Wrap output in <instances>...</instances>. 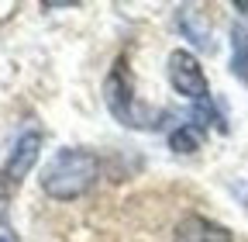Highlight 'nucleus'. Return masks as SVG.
<instances>
[{
  "label": "nucleus",
  "instance_id": "nucleus-1",
  "mask_svg": "<svg viewBox=\"0 0 248 242\" xmlns=\"http://www.w3.org/2000/svg\"><path fill=\"white\" fill-rule=\"evenodd\" d=\"M100 173V163L86 149H59L42 170V190L55 201H76L83 197Z\"/></svg>",
  "mask_w": 248,
  "mask_h": 242
},
{
  "label": "nucleus",
  "instance_id": "nucleus-2",
  "mask_svg": "<svg viewBox=\"0 0 248 242\" xmlns=\"http://www.w3.org/2000/svg\"><path fill=\"white\" fill-rule=\"evenodd\" d=\"M104 101H107V111L124 128H152L155 125L152 118H159V111H148L145 104H138L135 80H131V69H128V59L124 55H117L114 69L104 80Z\"/></svg>",
  "mask_w": 248,
  "mask_h": 242
},
{
  "label": "nucleus",
  "instance_id": "nucleus-3",
  "mask_svg": "<svg viewBox=\"0 0 248 242\" xmlns=\"http://www.w3.org/2000/svg\"><path fill=\"white\" fill-rule=\"evenodd\" d=\"M169 83L176 94L190 97V101H207V76L197 63V55L186 49L169 52Z\"/></svg>",
  "mask_w": 248,
  "mask_h": 242
},
{
  "label": "nucleus",
  "instance_id": "nucleus-4",
  "mask_svg": "<svg viewBox=\"0 0 248 242\" xmlns=\"http://www.w3.org/2000/svg\"><path fill=\"white\" fill-rule=\"evenodd\" d=\"M172 242H234V235L203 215H186V218H179Z\"/></svg>",
  "mask_w": 248,
  "mask_h": 242
},
{
  "label": "nucleus",
  "instance_id": "nucleus-5",
  "mask_svg": "<svg viewBox=\"0 0 248 242\" xmlns=\"http://www.w3.org/2000/svg\"><path fill=\"white\" fill-rule=\"evenodd\" d=\"M38 149H42V135H38V132H24V135L17 138L14 153H11V159H7V166H4V173L14 180V184H21L24 173H28L31 166H35Z\"/></svg>",
  "mask_w": 248,
  "mask_h": 242
},
{
  "label": "nucleus",
  "instance_id": "nucleus-6",
  "mask_svg": "<svg viewBox=\"0 0 248 242\" xmlns=\"http://www.w3.org/2000/svg\"><path fill=\"white\" fill-rule=\"evenodd\" d=\"M231 73L248 83V28L234 24L231 28Z\"/></svg>",
  "mask_w": 248,
  "mask_h": 242
},
{
  "label": "nucleus",
  "instance_id": "nucleus-7",
  "mask_svg": "<svg viewBox=\"0 0 248 242\" xmlns=\"http://www.w3.org/2000/svg\"><path fill=\"white\" fill-rule=\"evenodd\" d=\"M200 142H203L200 125H183V128H176V132L169 135V145L176 149V153H197Z\"/></svg>",
  "mask_w": 248,
  "mask_h": 242
},
{
  "label": "nucleus",
  "instance_id": "nucleus-8",
  "mask_svg": "<svg viewBox=\"0 0 248 242\" xmlns=\"http://www.w3.org/2000/svg\"><path fill=\"white\" fill-rule=\"evenodd\" d=\"M14 190H17V184L0 170V218H7V211H11V201H14Z\"/></svg>",
  "mask_w": 248,
  "mask_h": 242
},
{
  "label": "nucleus",
  "instance_id": "nucleus-9",
  "mask_svg": "<svg viewBox=\"0 0 248 242\" xmlns=\"http://www.w3.org/2000/svg\"><path fill=\"white\" fill-rule=\"evenodd\" d=\"M0 242H7V239H4V235H0Z\"/></svg>",
  "mask_w": 248,
  "mask_h": 242
}]
</instances>
